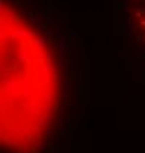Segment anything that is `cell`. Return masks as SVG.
<instances>
[{
	"instance_id": "cell-2",
	"label": "cell",
	"mask_w": 145,
	"mask_h": 153,
	"mask_svg": "<svg viewBox=\"0 0 145 153\" xmlns=\"http://www.w3.org/2000/svg\"><path fill=\"white\" fill-rule=\"evenodd\" d=\"M114 21L126 53L145 62V0H114Z\"/></svg>"
},
{
	"instance_id": "cell-1",
	"label": "cell",
	"mask_w": 145,
	"mask_h": 153,
	"mask_svg": "<svg viewBox=\"0 0 145 153\" xmlns=\"http://www.w3.org/2000/svg\"><path fill=\"white\" fill-rule=\"evenodd\" d=\"M71 30L41 0H1V153H59L72 116Z\"/></svg>"
}]
</instances>
